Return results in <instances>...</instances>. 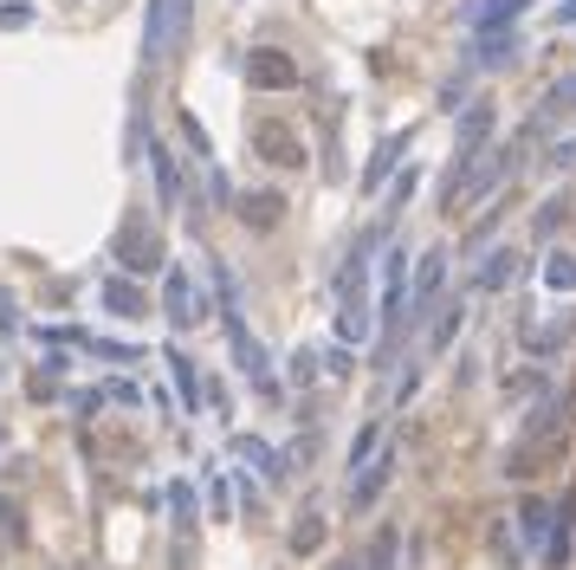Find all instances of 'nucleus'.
<instances>
[{"label":"nucleus","instance_id":"nucleus-1","mask_svg":"<svg viewBox=\"0 0 576 570\" xmlns=\"http://www.w3.org/2000/svg\"><path fill=\"white\" fill-rule=\"evenodd\" d=\"M376 240H383V233H363L356 253H350V267L337 272V338L344 343L370 338V247H376Z\"/></svg>","mask_w":576,"mask_h":570},{"label":"nucleus","instance_id":"nucleus-2","mask_svg":"<svg viewBox=\"0 0 576 570\" xmlns=\"http://www.w3.org/2000/svg\"><path fill=\"white\" fill-rule=\"evenodd\" d=\"M189 33V0H150L143 13V66H162Z\"/></svg>","mask_w":576,"mask_h":570},{"label":"nucleus","instance_id":"nucleus-3","mask_svg":"<svg viewBox=\"0 0 576 570\" xmlns=\"http://www.w3.org/2000/svg\"><path fill=\"white\" fill-rule=\"evenodd\" d=\"M408 253L395 247L383 260V350H395V338H402V324H408Z\"/></svg>","mask_w":576,"mask_h":570},{"label":"nucleus","instance_id":"nucleus-4","mask_svg":"<svg viewBox=\"0 0 576 570\" xmlns=\"http://www.w3.org/2000/svg\"><path fill=\"white\" fill-rule=\"evenodd\" d=\"M253 150L266 156L272 169H305V137H299L292 123H279V117H260V123H253Z\"/></svg>","mask_w":576,"mask_h":570},{"label":"nucleus","instance_id":"nucleus-5","mask_svg":"<svg viewBox=\"0 0 576 570\" xmlns=\"http://www.w3.org/2000/svg\"><path fill=\"white\" fill-rule=\"evenodd\" d=\"M246 84L253 91H292L299 84V59L279 52V46H260V52H246Z\"/></svg>","mask_w":576,"mask_h":570},{"label":"nucleus","instance_id":"nucleus-6","mask_svg":"<svg viewBox=\"0 0 576 570\" xmlns=\"http://www.w3.org/2000/svg\"><path fill=\"white\" fill-rule=\"evenodd\" d=\"M441 286H447V253L434 247V253H422V267H415V279H408V324H422L427 311H434Z\"/></svg>","mask_w":576,"mask_h":570},{"label":"nucleus","instance_id":"nucleus-7","mask_svg":"<svg viewBox=\"0 0 576 570\" xmlns=\"http://www.w3.org/2000/svg\"><path fill=\"white\" fill-rule=\"evenodd\" d=\"M388 473H395V448H383V454L363 460V467H356V480H350V512H370V506L383 499Z\"/></svg>","mask_w":576,"mask_h":570},{"label":"nucleus","instance_id":"nucleus-8","mask_svg":"<svg viewBox=\"0 0 576 570\" xmlns=\"http://www.w3.org/2000/svg\"><path fill=\"white\" fill-rule=\"evenodd\" d=\"M162 311H169L175 331H189L194 318H201V292H194V279L182 267H169V279H162Z\"/></svg>","mask_w":576,"mask_h":570},{"label":"nucleus","instance_id":"nucleus-9","mask_svg":"<svg viewBox=\"0 0 576 570\" xmlns=\"http://www.w3.org/2000/svg\"><path fill=\"white\" fill-rule=\"evenodd\" d=\"M117 260L130 272H155L162 267V240H155V228H137V221H130V228L117 233Z\"/></svg>","mask_w":576,"mask_h":570},{"label":"nucleus","instance_id":"nucleus-10","mask_svg":"<svg viewBox=\"0 0 576 570\" xmlns=\"http://www.w3.org/2000/svg\"><path fill=\"white\" fill-rule=\"evenodd\" d=\"M233 214L246 221V228H260V233H272L279 221H285V194H272V189H246L240 201H233Z\"/></svg>","mask_w":576,"mask_h":570},{"label":"nucleus","instance_id":"nucleus-11","mask_svg":"<svg viewBox=\"0 0 576 570\" xmlns=\"http://www.w3.org/2000/svg\"><path fill=\"white\" fill-rule=\"evenodd\" d=\"M228 338H233V357H240L246 382H253L260 396H272V370H266V350H260V338H246V324H228Z\"/></svg>","mask_w":576,"mask_h":570},{"label":"nucleus","instance_id":"nucleus-12","mask_svg":"<svg viewBox=\"0 0 576 570\" xmlns=\"http://www.w3.org/2000/svg\"><path fill=\"white\" fill-rule=\"evenodd\" d=\"M150 169H155V201L162 208H182V169H175L169 143H150Z\"/></svg>","mask_w":576,"mask_h":570},{"label":"nucleus","instance_id":"nucleus-13","mask_svg":"<svg viewBox=\"0 0 576 570\" xmlns=\"http://www.w3.org/2000/svg\"><path fill=\"white\" fill-rule=\"evenodd\" d=\"M570 532H576V487L564 493L557 519H550V538H544V558H550V564H564V558H570Z\"/></svg>","mask_w":576,"mask_h":570},{"label":"nucleus","instance_id":"nucleus-14","mask_svg":"<svg viewBox=\"0 0 576 570\" xmlns=\"http://www.w3.org/2000/svg\"><path fill=\"white\" fill-rule=\"evenodd\" d=\"M512 279H518V253H512V247H493V253H486V267H479V279H473V286H479V292H505Z\"/></svg>","mask_w":576,"mask_h":570},{"label":"nucleus","instance_id":"nucleus-15","mask_svg":"<svg viewBox=\"0 0 576 570\" xmlns=\"http://www.w3.org/2000/svg\"><path fill=\"white\" fill-rule=\"evenodd\" d=\"M104 304H111L117 318H143V311H150L143 286H130V279H111V286H104Z\"/></svg>","mask_w":576,"mask_h":570},{"label":"nucleus","instance_id":"nucleus-16","mask_svg":"<svg viewBox=\"0 0 576 570\" xmlns=\"http://www.w3.org/2000/svg\"><path fill=\"white\" fill-rule=\"evenodd\" d=\"M525 7H532V0H486V7L473 13V27H479V33H499V27H512Z\"/></svg>","mask_w":576,"mask_h":570},{"label":"nucleus","instance_id":"nucleus-17","mask_svg":"<svg viewBox=\"0 0 576 570\" xmlns=\"http://www.w3.org/2000/svg\"><path fill=\"white\" fill-rule=\"evenodd\" d=\"M461 324H466V304H461V299H454V304H441V318H434V338H427V350L441 357L447 343L461 338Z\"/></svg>","mask_w":576,"mask_h":570},{"label":"nucleus","instance_id":"nucleus-18","mask_svg":"<svg viewBox=\"0 0 576 570\" xmlns=\"http://www.w3.org/2000/svg\"><path fill=\"white\" fill-rule=\"evenodd\" d=\"M518 538H525V544H544V538H550V512H544V499H525V506H518Z\"/></svg>","mask_w":576,"mask_h":570},{"label":"nucleus","instance_id":"nucleus-19","mask_svg":"<svg viewBox=\"0 0 576 570\" xmlns=\"http://www.w3.org/2000/svg\"><path fill=\"white\" fill-rule=\"evenodd\" d=\"M363 570H395V526H383V532L370 538V558H363Z\"/></svg>","mask_w":576,"mask_h":570},{"label":"nucleus","instance_id":"nucleus-20","mask_svg":"<svg viewBox=\"0 0 576 570\" xmlns=\"http://www.w3.org/2000/svg\"><path fill=\"white\" fill-rule=\"evenodd\" d=\"M169 363H175V389H182V402H201V377H194V363L182 350H169Z\"/></svg>","mask_w":576,"mask_h":570},{"label":"nucleus","instance_id":"nucleus-21","mask_svg":"<svg viewBox=\"0 0 576 570\" xmlns=\"http://www.w3.org/2000/svg\"><path fill=\"white\" fill-rule=\"evenodd\" d=\"M544 286H550V292H576V260L570 253H557V260L544 267Z\"/></svg>","mask_w":576,"mask_h":570},{"label":"nucleus","instance_id":"nucleus-22","mask_svg":"<svg viewBox=\"0 0 576 570\" xmlns=\"http://www.w3.org/2000/svg\"><path fill=\"white\" fill-rule=\"evenodd\" d=\"M564 221H570V194H550V201L538 208V233H557Z\"/></svg>","mask_w":576,"mask_h":570},{"label":"nucleus","instance_id":"nucleus-23","mask_svg":"<svg viewBox=\"0 0 576 570\" xmlns=\"http://www.w3.org/2000/svg\"><path fill=\"white\" fill-rule=\"evenodd\" d=\"M395 156H402V137H388L383 150H376V162H370V169H363V182H370V189H376V182H383L388 169H395Z\"/></svg>","mask_w":576,"mask_h":570},{"label":"nucleus","instance_id":"nucleus-24","mask_svg":"<svg viewBox=\"0 0 576 570\" xmlns=\"http://www.w3.org/2000/svg\"><path fill=\"white\" fill-rule=\"evenodd\" d=\"M518 46H512V33H486V46H479V66H505Z\"/></svg>","mask_w":576,"mask_h":570},{"label":"nucleus","instance_id":"nucleus-25","mask_svg":"<svg viewBox=\"0 0 576 570\" xmlns=\"http://www.w3.org/2000/svg\"><path fill=\"white\" fill-rule=\"evenodd\" d=\"M317 544H324V526H317V519H311V526H299V532H292V551H317Z\"/></svg>","mask_w":576,"mask_h":570},{"label":"nucleus","instance_id":"nucleus-26","mask_svg":"<svg viewBox=\"0 0 576 570\" xmlns=\"http://www.w3.org/2000/svg\"><path fill=\"white\" fill-rule=\"evenodd\" d=\"M408 194H415V169H402V176H395V189H388V208H408Z\"/></svg>","mask_w":576,"mask_h":570},{"label":"nucleus","instance_id":"nucleus-27","mask_svg":"<svg viewBox=\"0 0 576 570\" xmlns=\"http://www.w3.org/2000/svg\"><path fill=\"white\" fill-rule=\"evenodd\" d=\"M550 104H557V111H576V78H564V84L550 91Z\"/></svg>","mask_w":576,"mask_h":570},{"label":"nucleus","instance_id":"nucleus-28","mask_svg":"<svg viewBox=\"0 0 576 570\" xmlns=\"http://www.w3.org/2000/svg\"><path fill=\"white\" fill-rule=\"evenodd\" d=\"M27 20H33V7H0V27H7V33H13V27H27Z\"/></svg>","mask_w":576,"mask_h":570},{"label":"nucleus","instance_id":"nucleus-29","mask_svg":"<svg viewBox=\"0 0 576 570\" xmlns=\"http://www.w3.org/2000/svg\"><path fill=\"white\" fill-rule=\"evenodd\" d=\"M557 27H576V0H564V7H557Z\"/></svg>","mask_w":576,"mask_h":570},{"label":"nucleus","instance_id":"nucleus-30","mask_svg":"<svg viewBox=\"0 0 576 570\" xmlns=\"http://www.w3.org/2000/svg\"><path fill=\"white\" fill-rule=\"evenodd\" d=\"M337 570H363V564H337Z\"/></svg>","mask_w":576,"mask_h":570}]
</instances>
